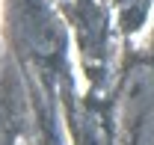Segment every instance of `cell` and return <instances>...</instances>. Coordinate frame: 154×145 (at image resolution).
Segmentation results:
<instances>
[{
    "mask_svg": "<svg viewBox=\"0 0 154 145\" xmlns=\"http://www.w3.org/2000/svg\"><path fill=\"white\" fill-rule=\"evenodd\" d=\"M151 107H154V71L151 68H134V71L125 77V83H122L119 113H122L125 125L131 127Z\"/></svg>",
    "mask_w": 154,
    "mask_h": 145,
    "instance_id": "6da1fadb",
    "label": "cell"
},
{
    "mask_svg": "<svg viewBox=\"0 0 154 145\" xmlns=\"http://www.w3.org/2000/svg\"><path fill=\"white\" fill-rule=\"evenodd\" d=\"M71 130H74V145H113L110 130L98 113H74Z\"/></svg>",
    "mask_w": 154,
    "mask_h": 145,
    "instance_id": "7a4b0ae2",
    "label": "cell"
},
{
    "mask_svg": "<svg viewBox=\"0 0 154 145\" xmlns=\"http://www.w3.org/2000/svg\"><path fill=\"white\" fill-rule=\"evenodd\" d=\"M128 130H131V145H154V107Z\"/></svg>",
    "mask_w": 154,
    "mask_h": 145,
    "instance_id": "3957f363",
    "label": "cell"
},
{
    "mask_svg": "<svg viewBox=\"0 0 154 145\" xmlns=\"http://www.w3.org/2000/svg\"><path fill=\"white\" fill-rule=\"evenodd\" d=\"M0 145H12V133H9V125L3 116H0Z\"/></svg>",
    "mask_w": 154,
    "mask_h": 145,
    "instance_id": "277c9868",
    "label": "cell"
}]
</instances>
